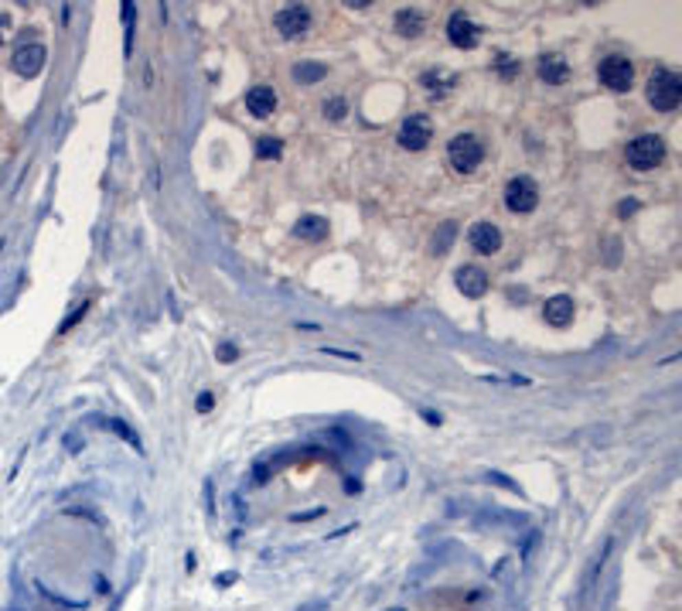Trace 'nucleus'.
Listing matches in <instances>:
<instances>
[{
	"label": "nucleus",
	"instance_id": "f257e3e1",
	"mask_svg": "<svg viewBox=\"0 0 682 611\" xmlns=\"http://www.w3.org/2000/svg\"><path fill=\"white\" fill-rule=\"evenodd\" d=\"M645 96L652 102L655 113H676L682 102V79L679 72L672 69H655L648 76V86H645Z\"/></svg>",
	"mask_w": 682,
	"mask_h": 611
},
{
	"label": "nucleus",
	"instance_id": "f03ea898",
	"mask_svg": "<svg viewBox=\"0 0 682 611\" xmlns=\"http://www.w3.org/2000/svg\"><path fill=\"white\" fill-rule=\"evenodd\" d=\"M666 154H669V147L659 133H641V137L628 140V147H624V161L631 171H652L666 161Z\"/></svg>",
	"mask_w": 682,
	"mask_h": 611
},
{
	"label": "nucleus",
	"instance_id": "7ed1b4c3",
	"mask_svg": "<svg viewBox=\"0 0 682 611\" xmlns=\"http://www.w3.org/2000/svg\"><path fill=\"white\" fill-rule=\"evenodd\" d=\"M447 161L457 175H471L478 171V164L485 161V144L475 137V133H457L451 144H447Z\"/></svg>",
	"mask_w": 682,
	"mask_h": 611
},
{
	"label": "nucleus",
	"instance_id": "20e7f679",
	"mask_svg": "<svg viewBox=\"0 0 682 611\" xmlns=\"http://www.w3.org/2000/svg\"><path fill=\"white\" fill-rule=\"evenodd\" d=\"M597 79H600V86L611 89V93H628V89L635 86V65H631L624 55H607V58H600V65H597Z\"/></svg>",
	"mask_w": 682,
	"mask_h": 611
},
{
	"label": "nucleus",
	"instance_id": "39448f33",
	"mask_svg": "<svg viewBox=\"0 0 682 611\" xmlns=\"http://www.w3.org/2000/svg\"><path fill=\"white\" fill-rule=\"evenodd\" d=\"M45 62H48V48H45L41 41H21V45L14 48V58H10L14 72H17V76H24V79L41 76Z\"/></svg>",
	"mask_w": 682,
	"mask_h": 611
},
{
	"label": "nucleus",
	"instance_id": "423d86ee",
	"mask_svg": "<svg viewBox=\"0 0 682 611\" xmlns=\"http://www.w3.org/2000/svg\"><path fill=\"white\" fill-rule=\"evenodd\" d=\"M505 205H508L512 212H519V215L532 212V208L539 205V185H536L529 175L512 178V181L505 185Z\"/></svg>",
	"mask_w": 682,
	"mask_h": 611
},
{
	"label": "nucleus",
	"instance_id": "0eeeda50",
	"mask_svg": "<svg viewBox=\"0 0 682 611\" xmlns=\"http://www.w3.org/2000/svg\"><path fill=\"white\" fill-rule=\"evenodd\" d=\"M430 140H433V123H430V116L413 113V116L402 120V126H399V144H402L406 151H423Z\"/></svg>",
	"mask_w": 682,
	"mask_h": 611
},
{
	"label": "nucleus",
	"instance_id": "6e6552de",
	"mask_svg": "<svg viewBox=\"0 0 682 611\" xmlns=\"http://www.w3.org/2000/svg\"><path fill=\"white\" fill-rule=\"evenodd\" d=\"M310 21H314V14H310L304 3H291V7H284V10L277 14V31H280L284 38H300V34H307Z\"/></svg>",
	"mask_w": 682,
	"mask_h": 611
},
{
	"label": "nucleus",
	"instance_id": "1a4fd4ad",
	"mask_svg": "<svg viewBox=\"0 0 682 611\" xmlns=\"http://www.w3.org/2000/svg\"><path fill=\"white\" fill-rule=\"evenodd\" d=\"M447 38H451V45H457V48H475L478 38H481V31H478V24H475L468 14L454 10V14L447 17Z\"/></svg>",
	"mask_w": 682,
	"mask_h": 611
},
{
	"label": "nucleus",
	"instance_id": "9d476101",
	"mask_svg": "<svg viewBox=\"0 0 682 611\" xmlns=\"http://www.w3.org/2000/svg\"><path fill=\"white\" fill-rule=\"evenodd\" d=\"M454 284H457V291H461L464 298H481L488 291V274L481 267H475V263H464V267H457Z\"/></svg>",
	"mask_w": 682,
	"mask_h": 611
},
{
	"label": "nucleus",
	"instance_id": "9b49d317",
	"mask_svg": "<svg viewBox=\"0 0 682 611\" xmlns=\"http://www.w3.org/2000/svg\"><path fill=\"white\" fill-rule=\"evenodd\" d=\"M468 239H471V246H475L481 256H491V253L501 249V229H498L495 222H475L471 232H468Z\"/></svg>",
	"mask_w": 682,
	"mask_h": 611
},
{
	"label": "nucleus",
	"instance_id": "f8f14e48",
	"mask_svg": "<svg viewBox=\"0 0 682 611\" xmlns=\"http://www.w3.org/2000/svg\"><path fill=\"white\" fill-rule=\"evenodd\" d=\"M246 109H249L256 120L273 116V109H277V93H273L270 86H253V89L246 93Z\"/></svg>",
	"mask_w": 682,
	"mask_h": 611
},
{
	"label": "nucleus",
	"instance_id": "ddd939ff",
	"mask_svg": "<svg viewBox=\"0 0 682 611\" xmlns=\"http://www.w3.org/2000/svg\"><path fill=\"white\" fill-rule=\"evenodd\" d=\"M539 79L546 82V86H563L567 79H570V65H567V58H560V55H543L539 58Z\"/></svg>",
	"mask_w": 682,
	"mask_h": 611
},
{
	"label": "nucleus",
	"instance_id": "4468645a",
	"mask_svg": "<svg viewBox=\"0 0 682 611\" xmlns=\"http://www.w3.org/2000/svg\"><path fill=\"white\" fill-rule=\"evenodd\" d=\"M543 318H546L553 328H567V324L573 321V301H570L567 294L549 298V301L543 304Z\"/></svg>",
	"mask_w": 682,
	"mask_h": 611
},
{
	"label": "nucleus",
	"instance_id": "2eb2a0df",
	"mask_svg": "<svg viewBox=\"0 0 682 611\" xmlns=\"http://www.w3.org/2000/svg\"><path fill=\"white\" fill-rule=\"evenodd\" d=\"M423 31H427V14H423V10L406 7V10L396 14V34H402V38H420Z\"/></svg>",
	"mask_w": 682,
	"mask_h": 611
},
{
	"label": "nucleus",
	"instance_id": "dca6fc26",
	"mask_svg": "<svg viewBox=\"0 0 682 611\" xmlns=\"http://www.w3.org/2000/svg\"><path fill=\"white\" fill-rule=\"evenodd\" d=\"M293 236H297V239H307V243H321V239H328V219H321V215H304V219H297Z\"/></svg>",
	"mask_w": 682,
	"mask_h": 611
},
{
	"label": "nucleus",
	"instance_id": "f3484780",
	"mask_svg": "<svg viewBox=\"0 0 682 611\" xmlns=\"http://www.w3.org/2000/svg\"><path fill=\"white\" fill-rule=\"evenodd\" d=\"M291 76H293V82H300V86H314V82H321L328 76V65H321V62H297Z\"/></svg>",
	"mask_w": 682,
	"mask_h": 611
},
{
	"label": "nucleus",
	"instance_id": "a211bd4d",
	"mask_svg": "<svg viewBox=\"0 0 682 611\" xmlns=\"http://www.w3.org/2000/svg\"><path fill=\"white\" fill-rule=\"evenodd\" d=\"M454 239H457V225L454 222H444L440 229H437V239H433V253L437 256H444L451 246H454Z\"/></svg>",
	"mask_w": 682,
	"mask_h": 611
},
{
	"label": "nucleus",
	"instance_id": "6ab92c4d",
	"mask_svg": "<svg viewBox=\"0 0 682 611\" xmlns=\"http://www.w3.org/2000/svg\"><path fill=\"white\" fill-rule=\"evenodd\" d=\"M256 154L266 157V161H277V157L284 154V140H280V137H260V140H256Z\"/></svg>",
	"mask_w": 682,
	"mask_h": 611
},
{
	"label": "nucleus",
	"instance_id": "aec40b11",
	"mask_svg": "<svg viewBox=\"0 0 682 611\" xmlns=\"http://www.w3.org/2000/svg\"><path fill=\"white\" fill-rule=\"evenodd\" d=\"M495 72L501 76V79H515L519 76V58L515 55H495Z\"/></svg>",
	"mask_w": 682,
	"mask_h": 611
},
{
	"label": "nucleus",
	"instance_id": "412c9836",
	"mask_svg": "<svg viewBox=\"0 0 682 611\" xmlns=\"http://www.w3.org/2000/svg\"><path fill=\"white\" fill-rule=\"evenodd\" d=\"M324 116H328L331 123H341V120L348 116V102L341 100V96H328V100H324Z\"/></svg>",
	"mask_w": 682,
	"mask_h": 611
},
{
	"label": "nucleus",
	"instance_id": "4be33fe9",
	"mask_svg": "<svg viewBox=\"0 0 682 611\" xmlns=\"http://www.w3.org/2000/svg\"><path fill=\"white\" fill-rule=\"evenodd\" d=\"M423 86H430V89H433V96L440 100V96H444V93L454 86V76H437V72H427V76H423Z\"/></svg>",
	"mask_w": 682,
	"mask_h": 611
},
{
	"label": "nucleus",
	"instance_id": "5701e85b",
	"mask_svg": "<svg viewBox=\"0 0 682 611\" xmlns=\"http://www.w3.org/2000/svg\"><path fill=\"white\" fill-rule=\"evenodd\" d=\"M99 423H106V427H109V430H116V434H120L123 441H130V444H133L137 451H144V447H140V437H137V434L130 430V423H123V420H99Z\"/></svg>",
	"mask_w": 682,
	"mask_h": 611
},
{
	"label": "nucleus",
	"instance_id": "b1692460",
	"mask_svg": "<svg viewBox=\"0 0 682 611\" xmlns=\"http://www.w3.org/2000/svg\"><path fill=\"white\" fill-rule=\"evenodd\" d=\"M120 14H123V21H126V55H130V45H133V24H137V7L126 0V3H120Z\"/></svg>",
	"mask_w": 682,
	"mask_h": 611
},
{
	"label": "nucleus",
	"instance_id": "393cba45",
	"mask_svg": "<svg viewBox=\"0 0 682 611\" xmlns=\"http://www.w3.org/2000/svg\"><path fill=\"white\" fill-rule=\"evenodd\" d=\"M604 260H607V267L621 263V239L617 236H604Z\"/></svg>",
	"mask_w": 682,
	"mask_h": 611
},
{
	"label": "nucleus",
	"instance_id": "a878e982",
	"mask_svg": "<svg viewBox=\"0 0 682 611\" xmlns=\"http://www.w3.org/2000/svg\"><path fill=\"white\" fill-rule=\"evenodd\" d=\"M277 465H280V461H266V465H253V485H266V482H270V475L277 471Z\"/></svg>",
	"mask_w": 682,
	"mask_h": 611
},
{
	"label": "nucleus",
	"instance_id": "bb28decb",
	"mask_svg": "<svg viewBox=\"0 0 682 611\" xmlns=\"http://www.w3.org/2000/svg\"><path fill=\"white\" fill-rule=\"evenodd\" d=\"M86 311H89V301H82V304L76 307V311H72V314H69V318H65V321H62V324H58V331H62V335H65V331H69V328H76V324H79V321H82V314H86Z\"/></svg>",
	"mask_w": 682,
	"mask_h": 611
},
{
	"label": "nucleus",
	"instance_id": "cd10ccee",
	"mask_svg": "<svg viewBox=\"0 0 682 611\" xmlns=\"http://www.w3.org/2000/svg\"><path fill=\"white\" fill-rule=\"evenodd\" d=\"M215 359H218V362H236V359H239V348H236L232 342H222V345L215 348Z\"/></svg>",
	"mask_w": 682,
	"mask_h": 611
},
{
	"label": "nucleus",
	"instance_id": "c85d7f7f",
	"mask_svg": "<svg viewBox=\"0 0 682 611\" xmlns=\"http://www.w3.org/2000/svg\"><path fill=\"white\" fill-rule=\"evenodd\" d=\"M638 208H641V202H638V199H624V202L617 205V215H621V219H631Z\"/></svg>",
	"mask_w": 682,
	"mask_h": 611
},
{
	"label": "nucleus",
	"instance_id": "c756f323",
	"mask_svg": "<svg viewBox=\"0 0 682 611\" xmlns=\"http://www.w3.org/2000/svg\"><path fill=\"white\" fill-rule=\"evenodd\" d=\"M324 512H328V509H324V506H317V509H310V512H293V515H291V522H307V519H321Z\"/></svg>",
	"mask_w": 682,
	"mask_h": 611
},
{
	"label": "nucleus",
	"instance_id": "7c9ffc66",
	"mask_svg": "<svg viewBox=\"0 0 682 611\" xmlns=\"http://www.w3.org/2000/svg\"><path fill=\"white\" fill-rule=\"evenodd\" d=\"M212 407H215V397H212V393H198V400H195L198 413H208Z\"/></svg>",
	"mask_w": 682,
	"mask_h": 611
},
{
	"label": "nucleus",
	"instance_id": "2f4dec72",
	"mask_svg": "<svg viewBox=\"0 0 682 611\" xmlns=\"http://www.w3.org/2000/svg\"><path fill=\"white\" fill-rule=\"evenodd\" d=\"M205 509L215 515V485L212 482H205Z\"/></svg>",
	"mask_w": 682,
	"mask_h": 611
},
{
	"label": "nucleus",
	"instance_id": "473e14b6",
	"mask_svg": "<svg viewBox=\"0 0 682 611\" xmlns=\"http://www.w3.org/2000/svg\"><path fill=\"white\" fill-rule=\"evenodd\" d=\"M215 584H218V588H229V584H236V570H232V574H218V577H215Z\"/></svg>",
	"mask_w": 682,
	"mask_h": 611
},
{
	"label": "nucleus",
	"instance_id": "72a5a7b5",
	"mask_svg": "<svg viewBox=\"0 0 682 611\" xmlns=\"http://www.w3.org/2000/svg\"><path fill=\"white\" fill-rule=\"evenodd\" d=\"M420 413H423V420H430V423L440 427V413H433V410H420Z\"/></svg>",
	"mask_w": 682,
	"mask_h": 611
},
{
	"label": "nucleus",
	"instance_id": "f704fd0d",
	"mask_svg": "<svg viewBox=\"0 0 682 611\" xmlns=\"http://www.w3.org/2000/svg\"><path fill=\"white\" fill-rule=\"evenodd\" d=\"M7 27H10V24H7V17L0 14V45H3V38H7Z\"/></svg>",
	"mask_w": 682,
	"mask_h": 611
},
{
	"label": "nucleus",
	"instance_id": "c9c22d12",
	"mask_svg": "<svg viewBox=\"0 0 682 611\" xmlns=\"http://www.w3.org/2000/svg\"><path fill=\"white\" fill-rule=\"evenodd\" d=\"M348 492L355 496V492H362V485H359V478H348Z\"/></svg>",
	"mask_w": 682,
	"mask_h": 611
},
{
	"label": "nucleus",
	"instance_id": "e433bc0d",
	"mask_svg": "<svg viewBox=\"0 0 682 611\" xmlns=\"http://www.w3.org/2000/svg\"><path fill=\"white\" fill-rule=\"evenodd\" d=\"M396 611H402V608H396Z\"/></svg>",
	"mask_w": 682,
	"mask_h": 611
}]
</instances>
